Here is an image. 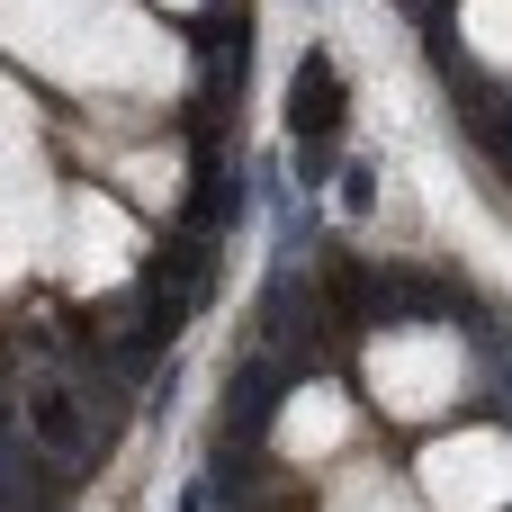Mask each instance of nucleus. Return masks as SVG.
<instances>
[{
	"instance_id": "8",
	"label": "nucleus",
	"mask_w": 512,
	"mask_h": 512,
	"mask_svg": "<svg viewBox=\"0 0 512 512\" xmlns=\"http://www.w3.org/2000/svg\"><path fill=\"white\" fill-rule=\"evenodd\" d=\"M153 9H207V0H153Z\"/></svg>"
},
{
	"instance_id": "2",
	"label": "nucleus",
	"mask_w": 512,
	"mask_h": 512,
	"mask_svg": "<svg viewBox=\"0 0 512 512\" xmlns=\"http://www.w3.org/2000/svg\"><path fill=\"white\" fill-rule=\"evenodd\" d=\"M360 387H369V405L387 423L432 432L477 396V351H468V333L450 315H396V324H378L360 342Z\"/></svg>"
},
{
	"instance_id": "4",
	"label": "nucleus",
	"mask_w": 512,
	"mask_h": 512,
	"mask_svg": "<svg viewBox=\"0 0 512 512\" xmlns=\"http://www.w3.org/2000/svg\"><path fill=\"white\" fill-rule=\"evenodd\" d=\"M432 512H512V423H450L414 450Z\"/></svg>"
},
{
	"instance_id": "6",
	"label": "nucleus",
	"mask_w": 512,
	"mask_h": 512,
	"mask_svg": "<svg viewBox=\"0 0 512 512\" xmlns=\"http://www.w3.org/2000/svg\"><path fill=\"white\" fill-rule=\"evenodd\" d=\"M324 512H432L414 468H378V459H342L333 486H324Z\"/></svg>"
},
{
	"instance_id": "3",
	"label": "nucleus",
	"mask_w": 512,
	"mask_h": 512,
	"mask_svg": "<svg viewBox=\"0 0 512 512\" xmlns=\"http://www.w3.org/2000/svg\"><path fill=\"white\" fill-rule=\"evenodd\" d=\"M45 270H54L63 297H117L144 270V216L108 180H63V216H54Z\"/></svg>"
},
{
	"instance_id": "7",
	"label": "nucleus",
	"mask_w": 512,
	"mask_h": 512,
	"mask_svg": "<svg viewBox=\"0 0 512 512\" xmlns=\"http://www.w3.org/2000/svg\"><path fill=\"white\" fill-rule=\"evenodd\" d=\"M459 45L477 72L512 81V0H459Z\"/></svg>"
},
{
	"instance_id": "5",
	"label": "nucleus",
	"mask_w": 512,
	"mask_h": 512,
	"mask_svg": "<svg viewBox=\"0 0 512 512\" xmlns=\"http://www.w3.org/2000/svg\"><path fill=\"white\" fill-rule=\"evenodd\" d=\"M360 450V396L342 378H297L270 414V459L279 468H333Z\"/></svg>"
},
{
	"instance_id": "1",
	"label": "nucleus",
	"mask_w": 512,
	"mask_h": 512,
	"mask_svg": "<svg viewBox=\"0 0 512 512\" xmlns=\"http://www.w3.org/2000/svg\"><path fill=\"white\" fill-rule=\"evenodd\" d=\"M18 81H45L99 117H144L189 90V36L153 0H0Z\"/></svg>"
}]
</instances>
